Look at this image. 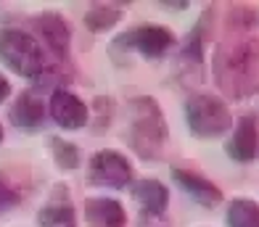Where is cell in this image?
Returning <instances> with one entry per match:
<instances>
[{
	"instance_id": "6da1fadb",
	"label": "cell",
	"mask_w": 259,
	"mask_h": 227,
	"mask_svg": "<svg viewBox=\"0 0 259 227\" xmlns=\"http://www.w3.org/2000/svg\"><path fill=\"white\" fill-rule=\"evenodd\" d=\"M214 77L233 98H246L259 90V40L222 45L214 56Z\"/></svg>"
},
{
	"instance_id": "7a4b0ae2",
	"label": "cell",
	"mask_w": 259,
	"mask_h": 227,
	"mask_svg": "<svg viewBox=\"0 0 259 227\" xmlns=\"http://www.w3.org/2000/svg\"><path fill=\"white\" fill-rule=\"evenodd\" d=\"M130 146L143 159H156L167 140V122L154 98H135L130 103Z\"/></svg>"
},
{
	"instance_id": "3957f363",
	"label": "cell",
	"mask_w": 259,
	"mask_h": 227,
	"mask_svg": "<svg viewBox=\"0 0 259 227\" xmlns=\"http://www.w3.org/2000/svg\"><path fill=\"white\" fill-rule=\"evenodd\" d=\"M185 119H188V127H191V132L196 138L225 135L233 124L228 103L222 98H217V95H209V93H196L185 101Z\"/></svg>"
},
{
	"instance_id": "277c9868",
	"label": "cell",
	"mask_w": 259,
	"mask_h": 227,
	"mask_svg": "<svg viewBox=\"0 0 259 227\" xmlns=\"http://www.w3.org/2000/svg\"><path fill=\"white\" fill-rule=\"evenodd\" d=\"M0 58L16 74L29 77V79H40L45 71L40 45L21 29H11V27L0 29Z\"/></svg>"
},
{
	"instance_id": "5b68a950",
	"label": "cell",
	"mask_w": 259,
	"mask_h": 227,
	"mask_svg": "<svg viewBox=\"0 0 259 227\" xmlns=\"http://www.w3.org/2000/svg\"><path fill=\"white\" fill-rule=\"evenodd\" d=\"M175 45V34L167 27H159V24H143V27H135L124 34H119L111 42V51L116 48H127V51H138L143 58H161L164 53Z\"/></svg>"
},
{
	"instance_id": "8992f818",
	"label": "cell",
	"mask_w": 259,
	"mask_h": 227,
	"mask_svg": "<svg viewBox=\"0 0 259 227\" xmlns=\"http://www.w3.org/2000/svg\"><path fill=\"white\" fill-rule=\"evenodd\" d=\"M88 177L93 185H103V188H124L133 183V166L130 161L116 151H98L90 159V169Z\"/></svg>"
},
{
	"instance_id": "52a82bcc",
	"label": "cell",
	"mask_w": 259,
	"mask_h": 227,
	"mask_svg": "<svg viewBox=\"0 0 259 227\" xmlns=\"http://www.w3.org/2000/svg\"><path fill=\"white\" fill-rule=\"evenodd\" d=\"M51 116H53V122L58 127L79 129V127L88 124V106L82 103L74 93L58 87L51 95Z\"/></svg>"
},
{
	"instance_id": "ba28073f",
	"label": "cell",
	"mask_w": 259,
	"mask_h": 227,
	"mask_svg": "<svg viewBox=\"0 0 259 227\" xmlns=\"http://www.w3.org/2000/svg\"><path fill=\"white\" fill-rule=\"evenodd\" d=\"M256 148H259L256 116H254V114H243V116L238 119V124H235V129H233V135H230V140H228L225 151H228V156H230L233 161L246 164V161H251V159L256 156Z\"/></svg>"
},
{
	"instance_id": "9c48e42d",
	"label": "cell",
	"mask_w": 259,
	"mask_h": 227,
	"mask_svg": "<svg viewBox=\"0 0 259 227\" xmlns=\"http://www.w3.org/2000/svg\"><path fill=\"white\" fill-rule=\"evenodd\" d=\"M172 177H175V183H178L185 193L196 201V204H201V206H217L220 201H222V190L214 183H209L206 177H201V174L180 169V166H172Z\"/></svg>"
},
{
	"instance_id": "30bf717a",
	"label": "cell",
	"mask_w": 259,
	"mask_h": 227,
	"mask_svg": "<svg viewBox=\"0 0 259 227\" xmlns=\"http://www.w3.org/2000/svg\"><path fill=\"white\" fill-rule=\"evenodd\" d=\"M34 27L40 29L42 40L48 42V48H51L58 58L66 56L69 40H72V29H69V24H66L64 16H58V14H42V16H37Z\"/></svg>"
},
{
	"instance_id": "8fae6325",
	"label": "cell",
	"mask_w": 259,
	"mask_h": 227,
	"mask_svg": "<svg viewBox=\"0 0 259 227\" xmlns=\"http://www.w3.org/2000/svg\"><path fill=\"white\" fill-rule=\"evenodd\" d=\"M85 217L96 227H124L127 211L114 198H90L85 204Z\"/></svg>"
},
{
	"instance_id": "7c38bea8",
	"label": "cell",
	"mask_w": 259,
	"mask_h": 227,
	"mask_svg": "<svg viewBox=\"0 0 259 227\" xmlns=\"http://www.w3.org/2000/svg\"><path fill=\"white\" fill-rule=\"evenodd\" d=\"M45 119V109L37 98V93H21L16 103L11 106V122L19 129H37Z\"/></svg>"
},
{
	"instance_id": "4fadbf2b",
	"label": "cell",
	"mask_w": 259,
	"mask_h": 227,
	"mask_svg": "<svg viewBox=\"0 0 259 227\" xmlns=\"http://www.w3.org/2000/svg\"><path fill=\"white\" fill-rule=\"evenodd\" d=\"M133 198L148 214H154V217L164 214L167 206H169V190L164 188L159 180H138L133 185Z\"/></svg>"
},
{
	"instance_id": "5bb4252c",
	"label": "cell",
	"mask_w": 259,
	"mask_h": 227,
	"mask_svg": "<svg viewBox=\"0 0 259 227\" xmlns=\"http://www.w3.org/2000/svg\"><path fill=\"white\" fill-rule=\"evenodd\" d=\"M40 227H77L74 209L66 198H53L51 204H45L37 214Z\"/></svg>"
},
{
	"instance_id": "9a60e30c",
	"label": "cell",
	"mask_w": 259,
	"mask_h": 227,
	"mask_svg": "<svg viewBox=\"0 0 259 227\" xmlns=\"http://www.w3.org/2000/svg\"><path fill=\"white\" fill-rule=\"evenodd\" d=\"M228 227H259V204L251 198H235L228 206Z\"/></svg>"
},
{
	"instance_id": "2e32d148",
	"label": "cell",
	"mask_w": 259,
	"mask_h": 227,
	"mask_svg": "<svg viewBox=\"0 0 259 227\" xmlns=\"http://www.w3.org/2000/svg\"><path fill=\"white\" fill-rule=\"evenodd\" d=\"M122 19V8L116 6H90L85 14V27L90 32H106Z\"/></svg>"
},
{
	"instance_id": "e0dca14e",
	"label": "cell",
	"mask_w": 259,
	"mask_h": 227,
	"mask_svg": "<svg viewBox=\"0 0 259 227\" xmlns=\"http://www.w3.org/2000/svg\"><path fill=\"white\" fill-rule=\"evenodd\" d=\"M51 148H53L56 164L61 166V169H74V166H79V148L74 146V143H69L64 138H53Z\"/></svg>"
},
{
	"instance_id": "ac0fdd59",
	"label": "cell",
	"mask_w": 259,
	"mask_h": 227,
	"mask_svg": "<svg viewBox=\"0 0 259 227\" xmlns=\"http://www.w3.org/2000/svg\"><path fill=\"white\" fill-rule=\"evenodd\" d=\"M16 204H19L16 193H14V190H11L6 183H0V211H6V209L16 206Z\"/></svg>"
},
{
	"instance_id": "d6986e66",
	"label": "cell",
	"mask_w": 259,
	"mask_h": 227,
	"mask_svg": "<svg viewBox=\"0 0 259 227\" xmlns=\"http://www.w3.org/2000/svg\"><path fill=\"white\" fill-rule=\"evenodd\" d=\"M8 93H11V85H8V79L0 74V103H3L8 98Z\"/></svg>"
},
{
	"instance_id": "ffe728a7",
	"label": "cell",
	"mask_w": 259,
	"mask_h": 227,
	"mask_svg": "<svg viewBox=\"0 0 259 227\" xmlns=\"http://www.w3.org/2000/svg\"><path fill=\"white\" fill-rule=\"evenodd\" d=\"M0 143H3V124H0Z\"/></svg>"
}]
</instances>
